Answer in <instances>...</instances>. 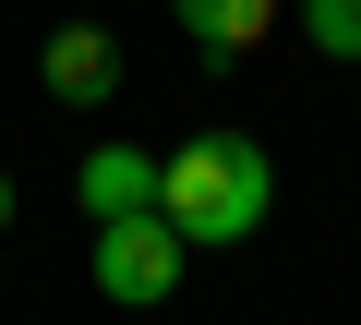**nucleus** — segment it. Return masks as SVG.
<instances>
[{
  "label": "nucleus",
  "mask_w": 361,
  "mask_h": 325,
  "mask_svg": "<svg viewBox=\"0 0 361 325\" xmlns=\"http://www.w3.org/2000/svg\"><path fill=\"white\" fill-rule=\"evenodd\" d=\"M169 13H180V37H193L205 61H241V49L277 37V0H169Z\"/></svg>",
  "instance_id": "4"
},
{
  "label": "nucleus",
  "mask_w": 361,
  "mask_h": 325,
  "mask_svg": "<svg viewBox=\"0 0 361 325\" xmlns=\"http://www.w3.org/2000/svg\"><path fill=\"white\" fill-rule=\"evenodd\" d=\"M180 241L157 205H133V217H97V301H121V313H157L169 289H180Z\"/></svg>",
  "instance_id": "2"
},
{
  "label": "nucleus",
  "mask_w": 361,
  "mask_h": 325,
  "mask_svg": "<svg viewBox=\"0 0 361 325\" xmlns=\"http://www.w3.org/2000/svg\"><path fill=\"white\" fill-rule=\"evenodd\" d=\"M301 37L325 61H361V0H301Z\"/></svg>",
  "instance_id": "6"
},
{
  "label": "nucleus",
  "mask_w": 361,
  "mask_h": 325,
  "mask_svg": "<svg viewBox=\"0 0 361 325\" xmlns=\"http://www.w3.org/2000/svg\"><path fill=\"white\" fill-rule=\"evenodd\" d=\"M0 229H13V169H0Z\"/></svg>",
  "instance_id": "7"
},
{
  "label": "nucleus",
  "mask_w": 361,
  "mask_h": 325,
  "mask_svg": "<svg viewBox=\"0 0 361 325\" xmlns=\"http://www.w3.org/2000/svg\"><path fill=\"white\" fill-rule=\"evenodd\" d=\"M265 205H277V169H265V145H253V133H193L180 157H157V217L193 241V253L253 241Z\"/></svg>",
  "instance_id": "1"
},
{
  "label": "nucleus",
  "mask_w": 361,
  "mask_h": 325,
  "mask_svg": "<svg viewBox=\"0 0 361 325\" xmlns=\"http://www.w3.org/2000/svg\"><path fill=\"white\" fill-rule=\"evenodd\" d=\"M37 73H49L61 109H109V97H121V49H109L97 25H61V37L37 49Z\"/></svg>",
  "instance_id": "3"
},
{
  "label": "nucleus",
  "mask_w": 361,
  "mask_h": 325,
  "mask_svg": "<svg viewBox=\"0 0 361 325\" xmlns=\"http://www.w3.org/2000/svg\"><path fill=\"white\" fill-rule=\"evenodd\" d=\"M73 193H85V217H133V205H157V157L145 145H97L73 169Z\"/></svg>",
  "instance_id": "5"
}]
</instances>
